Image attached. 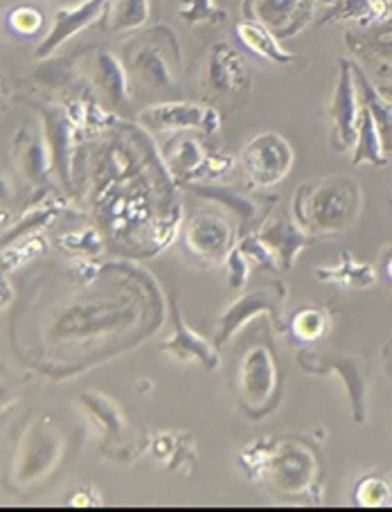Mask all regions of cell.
<instances>
[{
	"label": "cell",
	"mask_w": 392,
	"mask_h": 512,
	"mask_svg": "<svg viewBox=\"0 0 392 512\" xmlns=\"http://www.w3.org/2000/svg\"><path fill=\"white\" fill-rule=\"evenodd\" d=\"M237 463L246 479L284 501L323 503V461L298 436L260 438L244 445Z\"/></svg>",
	"instance_id": "6da1fadb"
},
{
	"label": "cell",
	"mask_w": 392,
	"mask_h": 512,
	"mask_svg": "<svg viewBox=\"0 0 392 512\" xmlns=\"http://www.w3.org/2000/svg\"><path fill=\"white\" fill-rule=\"evenodd\" d=\"M293 219L309 235L350 231L361 213V188L347 176H325L298 185L293 194Z\"/></svg>",
	"instance_id": "7a4b0ae2"
},
{
	"label": "cell",
	"mask_w": 392,
	"mask_h": 512,
	"mask_svg": "<svg viewBox=\"0 0 392 512\" xmlns=\"http://www.w3.org/2000/svg\"><path fill=\"white\" fill-rule=\"evenodd\" d=\"M122 59L131 82L149 91L172 88L183 68L181 43L169 25H154L136 32V37L124 46Z\"/></svg>",
	"instance_id": "3957f363"
},
{
	"label": "cell",
	"mask_w": 392,
	"mask_h": 512,
	"mask_svg": "<svg viewBox=\"0 0 392 512\" xmlns=\"http://www.w3.org/2000/svg\"><path fill=\"white\" fill-rule=\"evenodd\" d=\"M66 434L50 413L30 418L16 440L12 458V483L16 488H34L48 479L64 461Z\"/></svg>",
	"instance_id": "277c9868"
},
{
	"label": "cell",
	"mask_w": 392,
	"mask_h": 512,
	"mask_svg": "<svg viewBox=\"0 0 392 512\" xmlns=\"http://www.w3.org/2000/svg\"><path fill=\"white\" fill-rule=\"evenodd\" d=\"M237 404L246 416L264 418L280 397V368L266 343L248 348L235 370Z\"/></svg>",
	"instance_id": "5b68a950"
},
{
	"label": "cell",
	"mask_w": 392,
	"mask_h": 512,
	"mask_svg": "<svg viewBox=\"0 0 392 512\" xmlns=\"http://www.w3.org/2000/svg\"><path fill=\"white\" fill-rule=\"evenodd\" d=\"M253 77L242 52L235 50L226 41L212 43L208 50L206 70H203V91L215 104H230L239 107L248 95H251Z\"/></svg>",
	"instance_id": "8992f818"
},
{
	"label": "cell",
	"mask_w": 392,
	"mask_h": 512,
	"mask_svg": "<svg viewBox=\"0 0 392 512\" xmlns=\"http://www.w3.org/2000/svg\"><path fill=\"white\" fill-rule=\"evenodd\" d=\"M284 303H287V287H284V282H273L269 287L244 291L221 314L212 343L221 350L246 323H251L260 314H269L273 328L278 332L289 330V325L284 323Z\"/></svg>",
	"instance_id": "52a82bcc"
},
{
	"label": "cell",
	"mask_w": 392,
	"mask_h": 512,
	"mask_svg": "<svg viewBox=\"0 0 392 512\" xmlns=\"http://www.w3.org/2000/svg\"><path fill=\"white\" fill-rule=\"evenodd\" d=\"M298 366L311 375H341L350 395L354 422L363 425L368 418V361L356 355H343V352L302 348L298 352Z\"/></svg>",
	"instance_id": "ba28073f"
},
{
	"label": "cell",
	"mask_w": 392,
	"mask_h": 512,
	"mask_svg": "<svg viewBox=\"0 0 392 512\" xmlns=\"http://www.w3.org/2000/svg\"><path fill=\"white\" fill-rule=\"evenodd\" d=\"M185 190L194 192L199 199L215 201L221 208L230 210L237 217V240L244 235L257 233L266 219L271 217L278 194H264L257 188L242 190L233 185H217V183H185Z\"/></svg>",
	"instance_id": "9c48e42d"
},
{
	"label": "cell",
	"mask_w": 392,
	"mask_h": 512,
	"mask_svg": "<svg viewBox=\"0 0 392 512\" xmlns=\"http://www.w3.org/2000/svg\"><path fill=\"white\" fill-rule=\"evenodd\" d=\"M163 158L172 179H176L181 185L212 181L217 176H226L235 167L233 158L210 152L199 138L187 136L185 131L167 140Z\"/></svg>",
	"instance_id": "30bf717a"
},
{
	"label": "cell",
	"mask_w": 392,
	"mask_h": 512,
	"mask_svg": "<svg viewBox=\"0 0 392 512\" xmlns=\"http://www.w3.org/2000/svg\"><path fill=\"white\" fill-rule=\"evenodd\" d=\"M77 404L95 429L102 452L118 463L133 461V454L129 452L131 420L122 406L100 391L82 393L77 397Z\"/></svg>",
	"instance_id": "8fae6325"
},
{
	"label": "cell",
	"mask_w": 392,
	"mask_h": 512,
	"mask_svg": "<svg viewBox=\"0 0 392 512\" xmlns=\"http://www.w3.org/2000/svg\"><path fill=\"white\" fill-rule=\"evenodd\" d=\"M138 125L151 134L199 131L203 136H215L221 129V113L212 104L158 102L138 113Z\"/></svg>",
	"instance_id": "7c38bea8"
},
{
	"label": "cell",
	"mask_w": 392,
	"mask_h": 512,
	"mask_svg": "<svg viewBox=\"0 0 392 512\" xmlns=\"http://www.w3.org/2000/svg\"><path fill=\"white\" fill-rule=\"evenodd\" d=\"M239 163H242L244 174L253 188H271V185H278L287 179V174L291 172L293 147L287 138L275 134V131H264V134H257L244 145L242 154H239Z\"/></svg>",
	"instance_id": "4fadbf2b"
},
{
	"label": "cell",
	"mask_w": 392,
	"mask_h": 512,
	"mask_svg": "<svg viewBox=\"0 0 392 512\" xmlns=\"http://www.w3.org/2000/svg\"><path fill=\"white\" fill-rule=\"evenodd\" d=\"M34 107L41 113V131L52 158V170L70 194L73 192L75 149L82 143V138H79V131L64 102H34Z\"/></svg>",
	"instance_id": "5bb4252c"
},
{
	"label": "cell",
	"mask_w": 392,
	"mask_h": 512,
	"mask_svg": "<svg viewBox=\"0 0 392 512\" xmlns=\"http://www.w3.org/2000/svg\"><path fill=\"white\" fill-rule=\"evenodd\" d=\"M183 244L196 262L206 264V267H217V264L226 262L228 253L233 251L237 233L224 215L196 213L187 219L183 228Z\"/></svg>",
	"instance_id": "9a60e30c"
},
{
	"label": "cell",
	"mask_w": 392,
	"mask_h": 512,
	"mask_svg": "<svg viewBox=\"0 0 392 512\" xmlns=\"http://www.w3.org/2000/svg\"><path fill=\"white\" fill-rule=\"evenodd\" d=\"M316 0H244L242 16L271 30L275 37L293 39L314 19Z\"/></svg>",
	"instance_id": "2e32d148"
},
{
	"label": "cell",
	"mask_w": 392,
	"mask_h": 512,
	"mask_svg": "<svg viewBox=\"0 0 392 512\" xmlns=\"http://www.w3.org/2000/svg\"><path fill=\"white\" fill-rule=\"evenodd\" d=\"M359 111L361 100L359 91H356L352 61L343 57L338 59V79L332 104H329V118H332V136H329V143H332L334 152L343 154L354 147Z\"/></svg>",
	"instance_id": "e0dca14e"
},
{
	"label": "cell",
	"mask_w": 392,
	"mask_h": 512,
	"mask_svg": "<svg viewBox=\"0 0 392 512\" xmlns=\"http://www.w3.org/2000/svg\"><path fill=\"white\" fill-rule=\"evenodd\" d=\"M106 3L109 0H82L77 5H64L57 7L55 16H52V28L48 30L46 37L34 50V57L37 59H50L55 52L68 43L79 32L91 28L93 23L104 19Z\"/></svg>",
	"instance_id": "ac0fdd59"
},
{
	"label": "cell",
	"mask_w": 392,
	"mask_h": 512,
	"mask_svg": "<svg viewBox=\"0 0 392 512\" xmlns=\"http://www.w3.org/2000/svg\"><path fill=\"white\" fill-rule=\"evenodd\" d=\"M12 156L21 176L34 190H55V185H52L55 170H52V158L41 129H34L30 122H25L14 136Z\"/></svg>",
	"instance_id": "d6986e66"
},
{
	"label": "cell",
	"mask_w": 392,
	"mask_h": 512,
	"mask_svg": "<svg viewBox=\"0 0 392 512\" xmlns=\"http://www.w3.org/2000/svg\"><path fill=\"white\" fill-rule=\"evenodd\" d=\"M169 312H172L174 332L165 343H160L158 350L176 357L178 361H183V364L196 361V364H201L203 368L208 370V373L217 370L219 364H221V359H219L221 350L215 346V343L208 341L206 337H201L199 332L192 330L190 325L185 323L176 296H169Z\"/></svg>",
	"instance_id": "ffe728a7"
},
{
	"label": "cell",
	"mask_w": 392,
	"mask_h": 512,
	"mask_svg": "<svg viewBox=\"0 0 392 512\" xmlns=\"http://www.w3.org/2000/svg\"><path fill=\"white\" fill-rule=\"evenodd\" d=\"M88 82H91L102 104H109L111 109H120L131 100L129 70L124 66V59L111 50L97 48L93 52Z\"/></svg>",
	"instance_id": "44dd1931"
},
{
	"label": "cell",
	"mask_w": 392,
	"mask_h": 512,
	"mask_svg": "<svg viewBox=\"0 0 392 512\" xmlns=\"http://www.w3.org/2000/svg\"><path fill=\"white\" fill-rule=\"evenodd\" d=\"M120 323H122V310L118 305L82 303L61 312L50 332L55 339L91 337V334L115 328V325Z\"/></svg>",
	"instance_id": "7402d4cb"
},
{
	"label": "cell",
	"mask_w": 392,
	"mask_h": 512,
	"mask_svg": "<svg viewBox=\"0 0 392 512\" xmlns=\"http://www.w3.org/2000/svg\"><path fill=\"white\" fill-rule=\"evenodd\" d=\"M257 237L269 246L275 260L280 264V271L293 269L298 255L314 240V235H309L296 219L273 215L262 224L260 231H257Z\"/></svg>",
	"instance_id": "603a6c76"
},
{
	"label": "cell",
	"mask_w": 392,
	"mask_h": 512,
	"mask_svg": "<svg viewBox=\"0 0 392 512\" xmlns=\"http://www.w3.org/2000/svg\"><path fill=\"white\" fill-rule=\"evenodd\" d=\"M68 210V201L64 199V194H59L55 190H43L41 197L28 206L21 213V217L16 219L12 226H7L3 233H0V251L7 249V246L23 240V237L34 235V233H43L46 228L55 222V219L66 213Z\"/></svg>",
	"instance_id": "cb8c5ba5"
},
{
	"label": "cell",
	"mask_w": 392,
	"mask_h": 512,
	"mask_svg": "<svg viewBox=\"0 0 392 512\" xmlns=\"http://www.w3.org/2000/svg\"><path fill=\"white\" fill-rule=\"evenodd\" d=\"M345 43L352 55L377 64L379 70L392 64V12L372 25H356L345 32Z\"/></svg>",
	"instance_id": "d4e9b609"
},
{
	"label": "cell",
	"mask_w": 392,
	"mask_h": 512,
	"mask_svg": "<svg viewBox=\"0 0 392 512\" xmlns=\"http://www.w3.org/2000/svg\"><path fill=\"white\" fill-rule=\"evenodd\" d=\"M149 447L156 461L163 463L169 472L192 470L199 461V449H196V440L190 431H158L151 436Z\"/></svg>",
	"instance_id": "484cf974"
},
{
	"label": "cell",
	"mask_w": 392,
	"mask_h": 512,
	"mask_svg": "<svg viewBox=\"0 0 392 512\" xmlns=\"http://www.w3.org/2000/svg\"><path fill=\"white\" fill-rule=\"evenodd\" d=\"M235 34L239 37V41H242L244 46L253 52L255 57L269 61V64L291 66L293 61H298V57L293 55V52L284 50L280 46V39L275 37L271 30H266L264 25H260V23L248 21V19L239 21L235 25Z\"/></svg>",
	"instance_id": "4316f807"
},
{
	"label": "cell",
	"mask_w": 392,
	"mask_h": 512,
	"mask_svg": "<svg viewBox=\"0 0 392 512\" xmlns=\"http://www.w3.org/2000/svg\"><path fill=\"white\" fill-rule=\"evenodd\" d=\"M352 73L356 82V91H359V100L365 109L370 111L374 125L379 129L381 145L386 152H392V102L386 100L379 93V88L374 86L368 75L363 73V68L352 61Z\"/></svg>",
	"instance_id": "83f0119b"
},
{
	"label": "cell",
	"mask_w": 392,
	"mask_h": 512,
	"mask_svg": "<svg viewBox=\"0 0 392 512\" xmlns=\"http://www.w3.org/2000/svg\"><path fill=\"white\" fill-rule=\"evenodd\" d=\"M154 16V0H109L104 28L111 34H133L147 28Z\"/></svg>",
	"instance_id": "f1b7e54d"
},
{
	"label": "cell",
	"mask_w": 392,
	"mask_h": 512,
	"mask_svg": "<svg viewBox=\"0 0 392 512\" xmlns=\"http://www.w3.org/2000/svg\"><path fill=\"white\" fill-rule=\"evenodd\" d=\"M390 12L392 0H334L329 10L316 21V25H332L341 21L372 25L386 19Z\"/></svg>",
	"instance_id": "f546056e"
},
{
	"label": "cell",
	"mask_w": 392,
	"mask_h": 512,
	"mask_svg": "<svg viewBox=\"0 0 392 512\" xmlns=\"http://www.w3.org/2000/svg\"><path fill=\"white\" fill-rule=\"evenodd\" d=\"M316 278L329 285L347 289H368L377 282V271L368 262H356L352 253H343L341 262L332 267H318Z\"/></svg>",
	"instance_id": "4dcf8cb0"
},
{
	"label": "cell",
	"mask_w": 392,
	"mask_h": 512,
	"mask_svg": "<svg viewBox=\"0 0 392 512\" xmlns=\"http://www.w3.org/2000/svg\"><path fill=\"white\" fill-rule=\"evenodd\" d=\"M370 163L374 167H383L388 163L386 149L381 145L379 129L374 125L370 111L361 104L359 111V122H356V143H354V154H352V165H363Z\"/></svg>",
	"instance_id": "1f68e13d"
},
{
	"label": "cell",
	"mask_w": 392,
	"mask_h": 512,
	"mask_svg": "<svg viewBox=\"0 0 392 512\" xmlns=\"http://www.w3.org/2000/svg\"><path fill=\"white\" fill-rule=\"evenodd\" d=\"M48 237L43 233H34L23 237V240L14 242L7 246V249L0 251V271L12 273L23 267H28L34 260H39L41 255L48 253Z\"/></svg>",
	"instance_id": "d6a6232c"
},
{
	"label": "cell",
	"mask_w": 392,
	"mask_h": 512,
	"mask_svg": "<svg viewBox=\"0 0 392 512\" xmlns=\"http://www.w3.org/2000/svg\"><path fill=\"white\" fill-rule=\"evenodd\" d=\"M329 325H332V319H329V312L325 307L309 305V307H300V310L291 316L289 332L298 341L314 343L325 337L329 332Z\"/></svg>",
	"instance_id": "836d02e7"
},
{
	"label": "cell",
	"mask_w": 392,
	"mask_h": 512,
	"mask_svg": "<svg viewBox=\"0 0 392 512\" xmlns=\"http://www.w3.org/2000/svg\"><path fill=\"white\" fill-rule=\"evenodd\" d=\"M352 499L361 508H388L392 506V479L381 472L363 476L354 485Z\"/></svg>",
	"instance_id": "e575fe53"
},
{
	"label": "cell",
	"mask_w": 392,
	"mask_h": 512,
	"mask_svg": "<svg viewBox=\"0 0 392 512\" xmlns=\"http://www.w3.org/2000/svg\"><path fill=\"white\" fill-rule=\"evenodd\" d=\"M57 244L61 251H66L75 258L82 260H93L97 255H102L104 242L102 237L93 228H84V231H70L57 237Z\"/></svg>",
	"instance_id": "d590c367"
},
{
	"label": "cell",
	"mask_w": 392,
	"mask_h": 512,
	"mask_svg": "<svg viewBox=\"0 0 392 512\" xmlns=\"http://www.w3.org/2000/svg\"><path fill=\"white\" fill-rule=\"evenodd\" d=\"M178 19L187 25H224L228 12L221 10L219 0H181Z\"/></svg>",
	"instance_id": "8d00e7d4"
},
{
	"label": "cell",
	"mask_w": 392,
	"mask_h": 512,
	"mask_svg": "<svg viewBox=\"0 0 392 512\" xmlns=\"http://www.w3.org/2000/svg\"><path fill=\"white\" fill-rule=\"evenodd\" d=\"M43 23H46V16L34 5H16L7 14V28L19 37H34L43 30Z\"/></svg>",
	"instance_id": "74e56055"
},
{
	"label": "cell",
	"mask_w": 392,
	"mask_h": 512,
	"mask_svg": "<svg viewBox=\"0 0 392 512\" xmlns=\"http://www.w3.org/2000/svg\"><path fill=\"white\" fill-rule=\"evenodd\" d=\"M237 246L242 249V253L246 255L248 260H251V264H255L257 269H264V271H271V273L280 271V264H278V260H275V255L271 253L269 246H266L260 240V237H257V233L239 237Z\"/></svg>",
	"instance_id": "f35d334b"
},
{
	"label": "cell",
	"mask_w": 392,
	"mask_h": 512,
	"mask_svg": "<svg viewBox=\"0 0 392 512\" xmlns=\"http://www.w3.org/2000/svg\"><path fill=\"white\" fill-rule=\"evenodd\" d=\"M226 264H228V287L233 291H242L248 285V278H251V271H253L251 260H248L242 253V249L235 244L233 251L228 253Z\"/></svg>",
	"instance_id": "ab89813d"
},
{
	"label": "cell",
	"mask_w": 392,
	"mask_h": 512,
	"mask_svg": "<svg viewBox=\"0 0 392 512\" xmlns=\"http://www.w3.org/2000/svg\"><path fill=\"white\" fill-rule=\"evenodd\" d=\"M66 503L68 506L86 508V506H104V499H102V494L93 488V485H82V488L70 494Z\"/></svg>",
	"instance_id": "60d3db41"
},
{
	"label": "cell",
	"mask_w": 392,
	"mask_h": 512,
	"mask_svg": "<svg viewBox=\"0 0 392 512\" xmlns=\"http://www.w3.org/2000/svg\"><path fill=\"white\" fill-rule=\"evenodd\" d=\"M16 402H19V393H16L14 384L5 375H0V413L10 411Z\"/></svg>",
	"instance_id": "b9f144b4"
},
{
	"label": "cell",
	"mask_w": 392,
	"mask_h": 512,
	"mask_svg": "<svg viewBox=\"0 0 392 512\" xmlns=\"http://www.w3.org/2000/svg\"><path fill=\"white\" fill-rule=\"evenodd\" d=\"M14 298H16V291L12 287L10 278H7V273L0 271V312H5L7 307L14 303Z\"/></svg>",
	"instance_id": "7bdbcfd3"
},
{
	"label": "cell",
	"mask_w": 392,
	"mask_h": 512,
	"mask_svg": "<svg viewBox=\"0 0 392 512\" xmlns=\"http://www.w3.org/2000/svg\"><path fill=\"white\" fill-rule=\"evenodd\" d=\"M14 201V188L7 176L0 172V208H7Z\"/></svg>",
	"instance_id": "ee69618b"
},
{
	"label": "cell",
	"mask_w": 392,
	"mask_h": 512,
	"mask_svg": "<svg viewBox=\"0 0 392 512\" xmlns=\"http://www.w3.org/2000/svg\"><path fill=\"white\" fill-rule=\"evenodd\" d=\"M10 107V86H7L5 77L0 75V113H5Z\"/></svg>",
	"instance_id": "f6af8a7d"
},
{
	"label": "cell",
	"mask_w": 392,
	"mask_h": 512,
	"mask_svg": "<svg viewBox=\"0 0 392 512\" xmlns=\"http://www.w3.org/2000/svg\"><path fill=\"white\" fill-rule=\"evenodd\" d=\"M381 267H383V273H386V278L392 282V246H390L386 253H383Z\"/></svg>",
	"instance_id": "bcb514c9"
},
{
	"label": "cell",
	"mask_w": 392,
	"mask_h": 512,
	"mask_svg": "<svg viewBox=\"0 0 392 512\" xmlns=\"http://www.w3.org/2000/svg\"><path fill=\"white\" fill-rule=\"evenodd\" d=\"M377 88H379V93H381L383 97H386V100L392 102V79H388V82L377 84Z\"/></svg>",
	"instance_id": "7dc6e473"
},
{
	"label": "cell",
	"mask_w": 392,
	"mask_h": 512,
	"mask_svg": "<svg viewBox=\"0 0 392 512\" xmlns=\"http://www.w3.org/2000/svg\"><path fill=\"white\" fill-rule=\"evenodd\" d=\"M383 357H386V370L388 375L392 377V341L386 346V350H383Z\"/></svg>",
	"instance_id": "c3c4849f"
},
{
	"label": "cell",
	"mask_w": 392,
	"mask_h": 512,
	"mask_svg": "<svg viewBox=\"0 0 392 512\" xmlns=\"http://www.w3.org/2000/svg\"><path fill=\"white\" fill-rule=\"evenodd\" d=\"M52 3H57L59 7H64V5H77V3H82V0H52Z\"/></svg>",
	"instance_id": "681fc988"
},
{
	"label": "cell",
	"mask_w": 392,
	"mask_h": 512,
	"mask_svg": "<svg viewBox=\"0 0 392 512\" xmlns=\"http://www.w3.org/2000/svg\"><path fill=\"white\" fill-rule=\"evenodd\" d=\"M318 3H323V5H327V7H329V5L334 3V0H318Z\"/></svg>",
	"instance_id": "f907efd6"
},
{
	"label": "cell",
	"mask_w": 392,
	"mask_h": 512,
	"mask_svg": "<svg viewBox=\"0 0 392 512\" xmlns=\"http://www.w3.org/2000/svg\"><path fill=\"white\" fill-rule=\"evenodd\" d=\"M390 203H392V197H390Z\"/></svg>",
	"instance_id": "816d5d0a"
}]
</instances>
